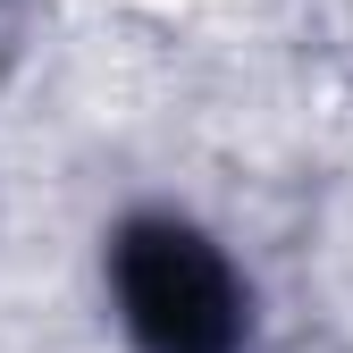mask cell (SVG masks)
Instances as JSON below:
<instances>
[{"label": "cell", "mask_w": 353, "mask_h": 353, "mask_svg": "<svg viewBox=\"0 0 353 353\" xmlns=\"http://www.w3.org/2000/svg\"><path fill=\"white\" fill-rule=\"evenodd\" d=\"M110 278H118V312H126L135 353H244L236 270L194 228L126 219L118 252H110Z\"/></svg>", "instance_id": "6da1fadb"}]
</instances>
